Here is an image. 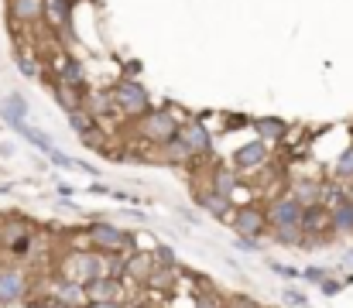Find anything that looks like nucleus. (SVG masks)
<instances>
[{
	"label": "nucleus",
	"mask_w": 353,
	"mask_h": 308,
	"mask_svg": "<svg viewBox=\"0 0 353 308\" xmlns=\"http://www.w3.org/2000/svg\"><path fill=\"white\" fill-rule=\"evenodd\" d=\"M55 278L76 281V285H93L103 278V254L97 250H62L55 257Z\"/></svg>",
	"instance_id": "1"
},
{
	"label": "nucleus",
	"mask_w": 353,
	"mask_h": 308,
	"mask_svg": "<svg viewBox=\"0 0 353 308\" xmlns=\"http://www.w3.org/2000/svg\"><path fill=\"white\" fill-rule=\"evenodd\" d=\"M130 127H134V134H137L141 141H148V144H154V147L175 141L179 130H182V123L172 116L168 106H161V110H148V113H144L141 120H134Z\"/></svg>",
	"instance_id": "2"
},
{
	"label": "nucleus",
	"mask_w": 353,
	"mask_h": 308,
	"mask_svg": "<svg viewBox=\"0 0 353 308\" xmlns=\"http://www.w3.org/2000/svg\"><path fill=\"white\" fill-rule=\"evenodd\" d=\"M86 236H90V250H97V254H103V257H110V254L130 257V254H134V236L123 233L114 223H90V226H86Z\"/></svg>",
	"instance_id": "3"
},
{
	"label": "nucleus",
	"mask_w": 353,
	"mask_h": 308,
	"mask_svg": "<svg viewBox=\"0 0 353 308\" xmlns=\"http://www.w3.org/2000/svg\"><path fill=\"white\" fill-rule=\"evenodd\" d=\"M110 100L117 103V110L127 116V120H141V116L151 110L144 86L134 83V79H117V83L110 86Z\"/></svg>",
	"instance_id": "4"
},
{
	"label": "nucleus",
	"mask_w": 353,
	"mask_h": 308,
	"mask_svg": "<svg viewBox=\"0 0 353 308\" xmlns=\"http://www.w3.org/2000/svg\"><path fill=\"white\" fill-rule=\"evenodd\" d=\"M31 298V274L17 264H0V305L10 308L17 302Z\"/></svg>",
	"instance_id": "5"
},
{
	"label": "nucleus",
	"mask_w": 353,
	"mask_h": 308,
	"mask_svg": "<svg viewBox=\"0 0 353 308\" xmlns=\"http://www.w3.org/2000/svg\"><path fill=\"white\" fill-rule=\"evenodd\" d=\"M264 212H268V229H274V226H302V212H305V205L285 189L278 199H271V203L264 205Z\"/></svg>",
	"instance_id": "6"
},
{
	"label": "nucleus",
	"mask_w": 353,
	"mask_h": 308,
	"mask_svg": "<svg viewBox=\"0 0 353 308\" xmlns=\"http://www.w3.org/2000/svg\"><path fill=\"white\" fill-rule=\"evenodd\" d=\"M230 226L236 229L240 240H257V236L268 233V212H264V205H243V209H234Z\"/></svg>",
	"instance_id": "7"
},
{
	"label": "nucleus",
	"mask_w": 353,
	"mask_h": 308,
	"mask_svg": "<svg viewBox=\"0 0 353 308\" xmlns=\"http://www.w3.org/2000/svg\"><path fill=\"white\" fill-rule=\"evenodd\" d=\"M45 298H48L52 305H59V308H86L90 305L86 288H83V285H76V281H65V278H52V281H48Z\"/></svg>",
	"instance_id": "8"
},
{
	"label": "nucleus",
	"mask_w": 353,
	"mask_h": 308,
	"mask_svg": "<svg viewBox=\"0 0 353 308\" xmlns=\"http://www.w3.org/2000/svg\"><path fill=\"white\" fill-rule=\"evenodd\" d=\"M236 172H243V175H261L268 165H271V154H268V144L264 141H254V144H243L240 151H236L234 158Z\"/></svg>",
	"instance_id": "9"
},
{
	"label": "nucleus",
	"mask_w": 353,
	"mask_h": 308,
	"mask_svg": "<svg viewBox=\"0 0 353 308\" xmlns=\"http://www.w3.org/2000/svg\"><path fill=\"white\" fill-rule=\"evenodd\" d=\"M179 137L192 147L196 161L213 154V137H210V130H206V123H203V120H196V116H192V120H185V123H182V130H179Z\"/></svg>",
	"instance_id": "10"
},
{
	"label": "nucleus",
	"mask_w": 353,
	"mask_h": 308,
	"mask_svg": "<svg viewBox=\"0 0 353 308\" xmlns=\"http://www.w3.org/2000/svg\"><path fill=\"white\" fill-rule=\"evenodd\" d=\"M52 69H55V83H59V86H72V90H83V86H86L83 65H79L76 59H69L65 52H55V55H52Z\"/></svg>",
	"instance_id": "11"
},
{
	"label": "nucleus",
	"mask_w": 353,
	"mask_h": 308,
	"mask_svg": "<svg viewBox=\"0 0 353 308\" xmlns=\"http://www.w3.org/2000/svg\"><path fill=\"white\" fill-rule=\"evenodd\" d=\"M192 196H196V203L203 205L210 216H216V219H227V223H230V216H234V203H230V199H223L220 192H213V189H210V182L192 185Z\"/></svg>",
	"instance_id": "12"
},
{
	"label": "nucleus",
	"mask_w": 353,
	"mask_h": 308,
	"mask_svg": "<svg viewBox=\"0 0 353 308\" xmlns=\"http://www.w3.org/2000/svg\"><path fill=\"white\" fill-rule=\"evenodd\" d=\"M158 271V257H154V250H134L130 257H127V281H134L137 288H144L148 285V278Z\"/></svg>",
	"instance_id": "13"
},
{
	"label": "nucleus",
	"mask_w": 353,
	"mask_h": 308,
	"mask_svg": "<svg viewBox=\"0 0 353 308\" xmlns=\"http://www.w3.org/2000/svg\"><path fill=\"white\" fill-rule=\"evenodd\" d=\"M302 233L305 236H333V216L326 205H309L302 212Z\"/></svg>",
	"instance_id": "14"
},
{
	"label": "nucleus",
	"mask_w": 353,
	"mask_h": 308,
	"mask_svg": "<svg viewBox=\"0 0 353 308\" xmlns=\"http://www.w3.org/2000/svg\"><path fill=\"white\" fill-rule=\"evenodd\" d=\"M41 21H45L52 31H65V34H69V21H72V0H45Z\"/></svg>",
	"instance_id": "15"
},
{
	"label": "nucleus",
	"mask_w": 353,
	"mask_h": 308,
	"mask_svg": "<svg viewBox=\"0 0 353 308\" xmlns=\"http://www.w3.org/2000/svg\"><path fill=\"white\" fill-rule=\"evenodd\" d=\"M41 10H45V0H10V24L34 28L41 21Z\"/></svg>",
	"instance_id": "16"
},
{
	"label": "nucleus",
	"mask_w": 353,
	"mask_h": 308,
	"mask_svg": "<svg viewBox=\"0 0 353 308\" xmlns=\"http://www.w3.org/2000/svg\"><path fill=\"white\" fill-rule=\"evenodd\" d=\"M323 185L326 182H319V178H292L288 182V192L309 209V205H323Z\"/></svg>",
	"instance_id": "17"
},
{
	"label": "nucleus",
	"mask_w": 353,
	"mask_h": 308,
	"mask_svg": "<svg viewBox=\"0 0 353 308\" xmlns=\"http://www.w3.org/2000/svg\"><path fill=\"white\" fill-rule=\"evenodd\" d=\"M210 189L213 192H220L223 199H234V192L240 189V172L236 168H223V165H216L213 172H210Z\"/></svg>",
	"instance_id": "18"
},
{
	"label": "nucleus",
	"mask_w": 353,
	"mask_h": 308,
	"mask_svg": "<svg viewBox=\"0 0 353 308\" xmlns=\"http://www.w3.org/2000/svg\"><path fill=\"white\" fill-rule=\"evenodd\" d=\"M0 116H3L7 127L21 130V127H24V116H28V100H24L21 93H10L7 100H0Z\"/></svg>",
	"instance_id": "19"
},
{
	"label": "nucleus",
	"mask_w": 353,
	"mask_h": 308,
	"mask_svg": "<svg viewBox=\"0 0 353 308\" xmlns=\"http://www.w3.org/2000/svg\"><path fill=\"white\" fill-rule=\"evenodd\" d=\"M86 295H90V302H123V281L100 278V281L86 285Z\"/></svg>",
	"instance_id": "20"
},
{
	"label": "nucleus",
	"mask_w": 353,
	"mask_h": 308,
	"mask_svg": "<svg viewBox=\"0 0 353 308\" xmlns=\"http://www.w3.org/2000/svg\"><path fill=\"white\" fill-rule=\"evenodd\" d=\"M158 158H161V161H168V165H192V161H196L192 147H189L182 137H175V141L161 144V147H158Z\"/></svg>",
	"instance_id": "21"
},
{
	"label": "nucleus",
	"mask_w": 353,
	"mask_h": 308,
	"mask_svg": "<svg viewBox=\"0 0 353 308\" xmlns=\"http://www.w3.org/2000/svg\"><path fill=\"white\" fill-rule=\"evenodd\" d=\"M330 216H333V233L336 236H353V199H340L336 205H330Z\"/></svg>",
	"instance_id": "22"
},
{
	"label": "nucleus",
	"mask_w": 353,
	"mask_h": 308,
	"mask_svg": "<svg viewBox=\"0 0 353 308\" xmlns=\"http://www.w3.org/2000/svg\"><path fill=\"white\" fill-rule=\"evenodd\" d=\"M52 90H55V100H59V106H62L65 113L86 110V93H83V90H72V86H59V83H52Z\"/></svg>",
	"instance_id": "23"
},
{
	"label": "nucleus",
	"mask_w": 353,
	"mask_h": 308,
	"mask_svg": "<svg viewBox=\"0 0 353 308\" xmlns=\"http://www.w3.org/2000/svg\"><path fill=\"white\" fill-rule=\"evenodd\" d=\"M254 130H257L261 141H285L288 123H281V120H274V116H264V120H254Z\"/></svg>",
	"instance_id": "24"
},
{
	"label": "nucleus",
	"mask_w": 353,
	"mask_h": 308,
	"mask_svg": "<svg viewBox=\"0 0 353 308\" xmlns=\"http://www.w3.org/2000/svg\"><path fill=\"white\" fill-rule=\"evenodd\" d=\"M268 233H271V240L281 243V247H302V243H305L302 226H274V229H268Z\"/></svg>",
	"instance_id": "25"
},
{
	"label": "nucleus",
	"mask_w": 353,
	"mask_h": 308,
	"mask_svg": "<svg viewBox=\"0 0 353 308\" xmlns=\"http://www.w3.org/2000/svg\"><path fill=\"white\" fill-rule=\"evenodd\" d=\"M48 161L55 165V168H69V172H86V175H97V168L93 165H86V161H76V158H69V154H62L59 147L48 154Z\"/></svg>",
	"instance_id": "26"
},
{
	"label": "nucleus",
	"mask_w": 353,
	"mask_h": 308,
	"mask_svg": "<svg viewBox=\"0 0 353 308\" xmlns=\"http://www.w3.org/2000/svg\"><path fill=\"white\" fill-rule=\"evenodd\" d=\"M17 134H21V137H24L28 144H34L38 151H45V154H52V151H55V144L48 141V134H41V130H34V127H28V123H24V127H21Z\"/></svg>",
	"instance_id": "27"
},
{
	"label": "nucleus",
	"mask_w": 353,
	"mask_h": 308,
	"mask_svg": "<svg viewBox=\"0 0 353 308\" xmlns=\"http://www.w3.org/2000/svg\"><path fill=\"white\" fill-rule=\"evenodd\" d=\"M17 65H21V76L24 79H38L41 76V62L34 55H28V48H17Z\"/></svg>",
	"instance_id": "28"
},
{
	"label": "nucleus",
	"mask_w": 353,
	"mask_h": 308,
	"mask_svg": "<svg viewBox=\"0 0 353 308\" xmlns=\"http://www.w3.org/2000/svg\"><path fill=\"white\" fill-rule=\"evenodd\" d=\"M69 123H72V130H76L79 137H83L86 130H93V127H97V120H93L86 110H76V113H69Z\"/></svg>",
	"instance_id": "29"
},
{
	"label": "nucleus",
	"mask_w": 353,
	"mask_h": 308,
	"mask_svg": "<svg viewBox=\"0 0 353 308\" xmlns=\"http://www.w3.org/2000/svg\"><path fill=\"white\" fill-rule=\"evenodd\" d=\"M79 141H83L86 147H100V151H103V147H107V127H100V123H97V127H93V130H86Z\"/></svg>",
	"instance_id": "30"
},
{
	"label": "nucleus",
	"mask_w": 353,
	"mask_h": 308,
	"mask_svg": "<svg viewBox=\"0 0 353 308\" xmlns=\"http://www.w3.org/2000/svg\"><path fill=\"white\" fill-rule=\"evenodd\" d=\"M336 175L340 178H353V144L336 158Z\"/></svg>",
	"instance_id": "31"
},
{
	"label": "nucleus",
	"mask_w": 353,
	"mask_h": 308,
	"mask_svg": "<svg viewBox=\"0 0 353 308\" xmlns=\"http://www.w3.org/2000/svg\"><path fill=\"white\" fill-rule=\"evenodd\" d=\"M343 285H347V281H336V278H326V281L319 285V291H323L326 298H333V295H340V291H343Z\"/></svg>",
	"instance_id": "32"
},
{
	"label": "nucleus",
	"mask_w": 353,
	"mask_h": 308,
	"mask_svg": "<svg viewBox=\"0 0 353 308\" xmlns=\"http://www.w3.org/2000/svg\"><path fill=\"white\" fill-rule=\"evenodd\" d=\"M285 302H288V305H295V308H309V298H305L302 291H295V288H288V291H285Z\"/></svg>",
	"instance_id": "33"
},
{
	"label": "nucleus",
	"mask_w": 353,
	"mask_h": 308,
	"mask_svg": "<svg viewBox=\"0 0 353 308\" xmlns=\"http://www.w3.org/2000/svg\"><path fill=\"white\" fill-rule=\"evenodd\" d=\"M302 278H305V281H316V285H323V281L330 278V271H326V267H309V271H302Z\"/></svg>",
	"instance_id": "34"
},
{
	"label": "nucleus",
	"mask_w": 353,
	"mask_h": 308,
	"mask_svg": "<svg viewBox=\"0 0 353 308\" xmlns=\"http://www.w3.org/2000/svg\"><path fill=\"white\" fill-rule=\"evenodd\" d=\"M271 271H274V274H281V278H302L299 271H292V267H285V264H271Z\"/></svg>",
	"instance_id": "35"
},
{
	"label": "nucleus",
	"mask_w": 353,
	"mask_h": 308,
	"mask_svg": "<svg viewBox=\"0 0 353 308\" xmlns=\"http://www.w3.org/2000/svg\"><path fill=\"white\" fill-rule=\"evenodd\" d=\"M86 308H127V302H90Z\"/></svg>",
	"instance_id": "36"
},
{
	"label": "nucleus",
	"mask_w": 353,
	"mask_h": 308,
	"mask_svg": "<svg viewBox=\"0 0 353 308\" xmlns=\"http://www.w3.org/2000/svg\"><path fill=\"white\" fill-rule=\"evenodd\" d=\"M343 264H347V267H350V271H353V247H350V250H347V257H343Z\"/></svg>",
	"instance_id": "37"
},
{
	"label": "nucleus",
	"mask_w": 353,
	"mask_h": 308,
	"mask_svg": "<svg viewBox=\"0 0 353 308\" xmlns=\"http://www.w3.org/2000/svg\"><path fill=\"white\" fill-rule=\"evenodd\" d=\"M0 192H7V185H0Z\"/></svg>",
	"instance_id": "38"
}]
</instances>
